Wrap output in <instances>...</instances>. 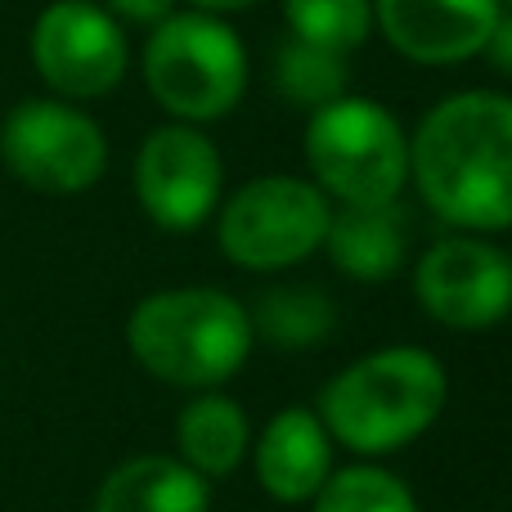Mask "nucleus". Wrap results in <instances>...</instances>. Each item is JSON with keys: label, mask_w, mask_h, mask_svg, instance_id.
<instances>
[{"label": "nucleus", "mask_w": 512, "mask_h": 512, "mask_svg": "<svg viewBox=\"0 0 512 512\" xmlns=\"http://www.w3.org/2000/svg\"><path fill=\"white\" fill-rule=\"evenodd\" d=\"M409 180L454 230H512V95L459 90L427 108L409 140Z\"/></svg>", "instance_id": "f257e3e1"}, {"label": "nucleus", "mask_w": 512, "mask_h": 512, "mask_svg": "<svg viewBox=\"0 0 512 512\" xmlns=\"http://www.w3.org/2000/svg\"><path fill=\"white\" fill-rule=\"evenodd\" d=\"M445 400H450V378L432 351L382 346L328 378L315 414L333 445L382 459L414 445L441 418Z\"/></svg>", "instance_id": "f03ea898"}, {"label": "nucleus", "mask_w": 512, "mask_h": 512, "mask_svg": "<svg viewBox=\"0 0 512 512\" xmlns=\"http://www.w3.org/2000/svg\"><path fill=\"white\" fill-rule=\"evenodd\" d=\"M248 306L221 288H167L131 310L126 346L149 378L185 391L230 382L252 355Z\"/></svg>", "instance_id": "7ed1b4c3"}, {"label": "nucleus", "mask_w": 512, "mask_h": 512, "mask_svg": "<svg viewBox=\"0 0 512 512\" xmlns=\"http://www.w3.org/2000/svg\"><path fill=\"white\" fill-rule=\"evenodd\" d=\"M306 167L337 207L400 203L409 185V135L391 108L337 95L306 122Z\"/></svg>", "instance_id": "20e7f679"}, {"label": "nucleus", "mask_w": 512, "mask_h": 512, "mask_svg": "<svg viewBox=\"0 0 512 512\" xmlns=\"http://www.w3.org/2000/svg\"><path fill=\"white\" fill-rule=\"evenodd\" d=\"M144 86L176 122L203 126L234 113L248 90V50L221 14L176 9L144 45Z\"/></svg>", "instance_id": "39448f33"}, {"label": "nucleus", "mask_w": 512, "mask_h": 512, "mask_svg": "<svg viewBox=\"0 0 512 512\" xmlns=\"http://www.w3.org/2000/svg\"><path fill=\"white\" fill-rule=\"evenodd\" d=\"M333 203L306 176H256L216 216V243L256 274L288 270L324 248Z\"/></svg>", "instance_id": "423d86ee"}, {"label": "nucleus", "mask_w": 512, "mask_h": 512, "mask_svg": "<svg viewBox=\"0 0 512 512\" xmlns=\"http://www.w3.org/2000/svg\"><path fill=\"white\" fill-rule=\"evenodd\" d=\"M0 162L36 194L72 198L99 185L108 140L90 113L68 99H27L0 126Z\"/></svg>", "instance_id": "0eeeda50"}, {"label": "nucleus", "mask_w": 512, "mask_h": 512, "mask_svg": "<svg viewBox=\"0 0 512 512\" xmlns=\"http://www.w3.org/2000/svg\"><path fill=\"white\" fill-rule=\"evenodd\" d=\"M32 63L59 99H99L122 86L126 32L95 0H54L32 27Z\"/></svg>", "instance_id": "6e6552de"}, {"label": "nucleus", "mask_w": 512, "mask_h": 512, "mask_svg": "<svg viewBox=\"0 0 512 512\" xmlns=\"http://www.w3.org/2000/svg\"><path fill=\"white\" fill-rule=\"evenodd\" d=\"M225 167L198 126L171 122L149 131L135 158V198L158 230L189 234L221 207Z\"/></svg>", "instance_id": "1a4fd4ad"}, {"label": "nucleus", "mask_w": 512, "mask_h": 512, "mask_svg": "<svg viewBox=\"0 0 512 512\" xmlns=\"http://www.w3.org/2000/svg\"><path fill=\"white\" fill-rule=\"evenodd\" d=\"M414 292L436 324L481 333L512 315V261L481 234H450L418 256Z\"/></svg>", "instance_id": "9d476101"}, {"label": "nucleus", "mask_w": 512, "mask_h": 512, "mask_svg": "<svg viewBox=\"0 0 512 512\" xmlns=\"http://www.w3.org/2000/svg\"><path fill=\"white\" fill-rule=\"evenodd\" d=\"M504 0H373L387 45L423 68L468 63L486 50Z\"/></svg>", "instance_id": "9b49d317"}, {"label": "nucleus", "mask_w": 512, "mask_h": 512, "mask_svg": "<svg viewBox=\"0 0 512 512\" xmlns=\"http://www.w3.org/2000/svg\"><path fill=\"white\" fill-rule=\"evenodd\" d=\"M256 486L279 504H310L333 477V436L315 409H279L252 441Z\"/></svg>", "instance_id": "f8f14e48"}, {"label": "nucleus", "mask_w": 512, "mask_h": 512, "mask_svg": "<svg viewBox=\"0 0 512 512\" xmlns=\"http://www.w3.org/2000/svg\"><path fill=\"white\" fill-rule=\"evenodd\" d=\"M324 252L346 279L382 283L405 265L409 221L400 203L378 207H333L324 234Z\"/></svg>", "instance_id": "ddd939ff"}, {"label": "nucleus", "mask_w": 512, "mask_h": 512, "mask_svg": "<svg viewBox=\"0 0 512 512\" xmlns=\"http://www.w3.org/2000/svg\"><path fill=\"white\" fill-rule=\"evenodd\" d=\"M95 512H212V481L167 454H140L104 477Z\"/></svg>", "instance_id": "4468645a"}, {"label": "nucleus", "mask_w": 512, "mask_h": 512, "mask_svg": "<svg viewBox=\"0 0 512 512\" xmlns=\"http://www.w3.org/2000/svg\"><path fill=\"white\" fill-rule=\"evenodd\" d=\"M176 445H180V463H189L207 481H221L252 450L248 414L230 396H221V391H203V396H194L180 409Z\"/></svg>", "instance_id": "2eb2a0df"}, {"label": "nucleus", "mask_w": 512, "mask_h": 512, "mask_svg": "<svg viewBox=\"0 0 512 512\" xmlns=\"http://www.w3.org/2000/svg\"><path fill=\"white\" fill-rule=\"evenodd\" d=\"M248 319H252V337H265L279 351H310V346L328 342L337 306L324 288L279 283V288L261 292V301L248 310Z\"/></svg>", "instance_id": "dca6fc26"}, {"label": "nucleus", "mask_w": 512, "mask_h": 512, "mask_svg": "<svg viewBox=\"0 0 512 512\" xmlns=\"http://www.w3.org/2000/svg\"><path fill=\"white\" fill-rule=\"evenodd\" d=\"M274 90L292 108L315 113V108L333 104L337 95H346V54L283 36L279 50H274Z\"/></svg>", "instance_id": "f3484780"}, {"label": "nucleus", "mask_w": 512, "mask_h": 512, "mask_svg": "<svg viewBox=\"0 0 512 512\" xmlns=\"http://www.w3.org/2000/svg\"><path fill=\"white\" fill-rule=\"evenodd\" d=\"M288 36L324 50H360L373 32V0H283Z\"/></svg>", "instance_id": "a211bd4d"}, {"label": "nucleus", "mask_w": 512, "mask_h": 512, "mask_svg": "<svg viewBox=\"0 0 512 512\" xmlns=\"http://www.w3.org/2000/svg\"><path fill=\"white\" fill-rule=\"evenodd\" d=\"M310 512H418L414 490L400 477L373 468V463H351L319 486L310 499Z\"/></svg>", "instance_id": "6ab92c4d"}, {"label": "nucleus", "mask_w": 512, "mask_h": 512, "mask_svg": "<svg viewBox=\"0 0 512 512\" xmlns=\"http://www.w3.org/2000/svg\"><path fill=\"white\" fill-rule=\"evenodd\" d=\"M104 9L117 18V23H144V27H158L167 14H176V0H104Z\"/></svg>", "instance_id": "aec40b11"}, {"label": "nucleus", "mask_w": 512, "mask_h": 512, "mask_svg": "<svg viewBox=\"0 0 512 512\" xmlns=\"http://www.w3.org/2000/svg\"><path fill=\"white\" fill-rule=\"evenodd\" d=\"M481 54H486L499 72H508V77H512V9L499 14L495 32H490V41H486V50H481Z\"/></svg>", "instance_id": "412c9836"}, {"label": "nucleus", "mask_w": 512, "mask_h": 512, "mask_svg": "<svg viewBox=\"0 0 512 512\" xmlns=\"http://www.w3.org/2000/svg\"><path fill=\"white\" fill-rule=\"evenodd\" d=\"M185 5L203 9V14H230V9H248L256 0H185Z\"/></svg>", "instance_id": "4be33fe9"}, {"label": "nucleus", "mask_w": 512, "mask_h": 512, "mask_svg": "<svg viewBox=\"0 0 512 512\" xmlns=\"http://www.w3.org/2000/svg\"><path fill=\"white\" fill-rule=\"evenodd\" d=\"M504 9H512V0H504Z\"/></svg>", "instance_id": "5701e85b"}, {"label": "nucleus", "mask_w": 512, "mask_h": 512, "mask_svg": "<svg viewBox=\"0 0 512 512\" xmlns=\"http://www.w3.org/2000/svg\"><path fill=\"white\" fill-rule=\"evenodd\" d=\"M508 261H512V252H508Z\"/></svg>", "instance_id": "b1692460"}]
</instances>
